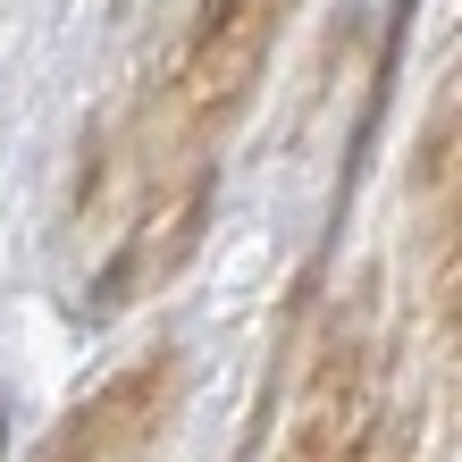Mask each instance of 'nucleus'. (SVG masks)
Wrapping results in <instances>:
<instances>
[{
	"mask_svg": "<svg viewBox=\"0 0 462 462\" xmlns=\"http://www.w3.org/2000/svg\"><path fill=\"white\" fill-rule=\"evenodd\" d=\"M278 17H286V0H202L194 9V25H185V42H177V68H169V85H160V110H169V126L185 143L210 134L253 93L269 42H278Z\"/></svg>",
	"mask_w": 462,
	"mask_h": 462,
	"instance_id": "1",
	"label": "nucleus"
},
{
	"mask_svg": "<svg viewBox=\"0 0 462 462\" xmlns=\"http://www.w3.org/2000/svg\"><path fill=\"white\" fill-rule=\"evenodd\" d=\"M169 395H177V353H143V362H126L101 395L76 403L34 462H134L152 446V429L169 420Z\"/></svg>",
	"mask_w": 462,
	"mask_h": 462,
	"instance_id": "2",
	"label": "nucleus"
},
{
	"mask_svg": "<svg viewBox=\"0 0 462 462\" xmlns=\"http://www.w3.org/2000/svg\"><path fill=\"white\" fill-rule=\"evenodd\" d=\"M202 227H210V169H194L185 185H160V202L126 227L118 261L93 278V311L110 319V311H126V303H134V294L169 286L177 269L202 253Z\"/></svg>",
	"mask_w": 462,
	"mask_h": 462,
	"instance_id": "3",
	"label": "nucleus"
},
{
	"mask_svg": "<svg viewBox=\"0 0 462 462\" xmlns=\"http://www.w3.org/2000/svg\"><path fill=\"white\" fill-rule=\"evenodd\" d=\"M412 185H420V202L438 210V253L462 261V76H454V93L438 101V118L420 126Z\"/></svg>",
	"mask_w": 462,
	"mask_h": 462,
	"instance_id": "4",
	"label": "nucleus"
},
{
	"mask_svg": "<svg viewBox=\"0 0 462 462\" xmlns=\"http://www.w3.org/2000/svg\"><path fill=\"white\" fill-rule=\"evenodd\" d=\"M438 328H446V353L462 362V261H446V286H438Z\"/></svg>",
	"mask_w": 462,
	"mask_h": 462,
	"instance_id": "5",
	"label": "nucleus"
}]
</instances>
